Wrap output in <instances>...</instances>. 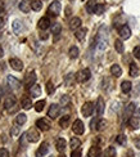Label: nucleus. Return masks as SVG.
<instances>
[{
	"label": "nucleus",
	"instance_id": "obj_1",
	"mask_svg": "<svg viewBox=\"0 0 140 157\" xmlns=\"http://www.w3.org/2000/svg\"><path fill=\"white\" fill-rule=\"evenodd\" d=\"M107 43H108V36H107V27L102 26L100 30H99V34L96 37V44L99 50H104L107 48Z\"/></svg>",
	"mask_w": 140,
	"mask_h": 157
},
{
	"label": "nucleus",
	"instance_id": "obj_2",
	"mask_svg": "<svg viewBox=\"0 0 140 157\" xmlns=\"http://www.w3.org/2000/svg\"><path fill=\"white\" fill-rule=\"evenodd\" d=\"M91 77V72L89 68H84V70H80L76 74L75 78L77 82H86Z\"/></svg>",
	"mask_w": 140,
	"mask_h": 157
},
{
	"label": "nucleus",
	"instance_id": "obj_3",
	"mask_svg": "<svg viewBox=\"0 0 140 157\" xmlns=\"http://www.w3.org/2000/svg\"><path fill=\"white\" fill-rule=\"evenodd\" d=\"M61 10H62V5L58 0H54V2L49 5V9H48V12L51 16H58L59 13H61Z\"/></svg>",
	"mask_w": 140,
	"mask_h": 157
},
{
	"label": "nucleus",
	"instance_id": "obj_4",
	"mask_svg": "<svg viewBox=\"0 0 140 157\" xmlns=\"http://www.w3.org/2000/svg\"><path fill=\"white\" fill-rule=\"evenodd\" d=\"M16 106H17L16 98L13 97V95L6 97V99H5V102H4V107L8 109L9 112H12V111H14V109H16Z\"/></svg>",
	"mask_w": 140,
	"mask_h": 157
},
{
	"label": "nucleus",
	"instance_id": "obj_5",
	"mask_svg": "<svg viewBox=\"0 0 140 157\" xmlns=\"http://www.w3.org/2000/svg\"><path fill=\"white\" fill-rule=\"evenodd\" d=\"M26 136H27V140L31 142V143H36V142H39V139H40L39 132H37L36 129H34V128H31L28 132L26 133Z\"/></svg>",
	"mask_w": 140,
	"mask_h": 157
},
{
	"label": "nucleus",
	"instance_id": "obj_6",
	"mask_svg": "<svg viewBox=\"0 0 140 157\" xmlns=\"http://www.w3.org/2000/svg\"><path fill=\"white\" fill-rule=\"evenodd\" d=\"M72 130H73V133H75L76 135L84 134V132H85L84 122H82L81 120H76L75 122H73V125H72Z\"/></svg>",
	"mask_w": 140,
	"mask_h": 157
},
{
	"label": "nucleus",
	"instance_id": "obj_7",
	"mask_svg": "<svg viewBox=\"0 0 140 157\" xmlns=\"http://www.w3.org/2000/svg\"><path fill=\"white\" fill-rule=\"evenodd\" d=\"M81 112L85 117H90L93 115V112H94V104H93L91 102H86L81 108Z\"/></svg>",
	"mask_w": 140,
	"mask_h": 157
},
{
	"label": "nucleus",
	"instance_id": "obj_8",
	"mask_svg": "<svg viewBox=\"0 0 140 157\" xmlns=\"http://www.w3.org/2000/svg\"><path fill=\"white\" fill-rule=\"evenodd\" d=\"M25 85L27 88H32L36 84V74L35 72H28L25 77Z\"/></svg>",
	"mask_w": 140,
	"mask_h": 157
},
{
	"label": "nucleus",
	"instance_id": "obj_9",
	"mask_svg": "<svg viewBox=\"0 0 140 157\" xmlns=\"http://www.w3.org/2000/svg\"><path fill=\"white\" fill-rule=\"evenodd\" d=\"M12 29H13V32H14L16 35H21L25 31V26L19 19H16V21L12 23Z\"/></svg>",
	"mask_w": 140,
	"mask_h": 157
},
{
	"label": "nucleus",
	"instance_id": "obj_10",
	"mask_svg": "<svg viewBox=\"0 0 140 157\" xmlns=\"http://www.w3.org/2000/svg\"><path fill=\"white\" fill-rule=\"evenodd\" d=\"M118 34H119V36H121V39L127 40V39H130V36H131V30H130V27L127 25H123L122 27H119Z\"/></svg>",
	"mask_w": 140,
	"mask_h": 157
},
{
	"label": "nucleus",
	"instance_id": "obj_11",
	"mask_svg": "<svg viewBox=\"0 0 140 157\" xmlns=\"http://www.w3.org/2000/svg\"><path fill=\"white\" fill-rule=\"evenodd\" d=\"M9 64H10V67L13 70H16V71H22L23 70V62L21 59H18V58H10Z\"/></svg>",
	"mask_w": 140,
	"mask_h": 157
},
{
	"label": "nucleus",
	"instance_id": "obj_12",
	"mask_svg": "<svg viewBox=\"0 0 140 157\" xmlns=\"http://www.w3.org/2000/svg\"><path fill=\"white\" fill-rule=\"evenodd\" d=\"M6 82H8L9 88H12V89H19L21 88V81H19L18 78H16L14 76H8L6 77Z\"/></svg>",
	"mask_w": 140,
	"mask_h": 157
},
{
	"label": "nucleus",
	"instance_id": "obj_13",
	"mask_svg": "<svg viewBox=\"0 0 140 157\" xmlns=\"http://www.w3.org/2000/svg\"><path fill=\"white\" fill-rule=\"evenodd\" d=\"M36 126L40 130H43V132H48V130L50 129V122L46 119H39L36 121Z\"/></svg>",
	"mask_w": 140,
	"mask_h": 157
},
{
	"label": "nucleus",
	"instance_id": "obj_14",
	"mask_svg": "<svg viewBox=\"0 0 140 157\" xmlns=\"http://www.w3.org/2000/svg\"><path fill=\"white\" fill-rule=\"evenodd\" d=\"M59 106L58 104H55V103H53L51 106H50V108H49V111H48V116L50 117V119H55V117L59 115Z\"/></svg>",
	"mask_w": 140,
	"mask_h": 157
},
{
	"label": "nucleus",
	"instance_id": "obj_15",
	"mask_svg": "<svg viewBox=\"0 0 140 157\" xmlns=\"http://www.w3.org/2000/svg\"><path fill=\"white\" fill-rule=\"evenodd\" d=\"M18 8L23 13H28L31 10V2H28V0H21L18 4Z\"/></svg>",
	"mask_w": 140,
	"mask_h": 157
},
{
	"label": "nucleus",
	"instance_id": "obj_16",
	"mask_svg": "<svg viewBox=\"0 0 140 157\" xmlns=\"http://www.w3.org/2000/svg\"><path fill=\"white\" fill-rule=\"evenodd\" d=\"M55 147H57V151L63 153L66 151V148H67V143H66V139L63 138H58L57 142H55Z\"/></svg>",
	"mask_w": 140,
	"mask_h": 157
},
{
	"label": "nucleus",
	"instance_id": "obj_17",
	"mask_svg": "<svg viewBox=\"0 0 140 157\" xmlns=\"http://www.w3.org/2000/svg\"><path fill=\"white\" fill-rule=\"evenodd\" d=\"M49 151V144L46 142H44L41 146H40V148L36 151V157H44L46 153H48Z\"/></svg>",
	"mask_w": 140,
	"mask_h": 157
},
{
	"label": "nucleus",
	"instance_id": "obj_18",
	"mask_svg": "<svg viewBox=\"0 0 140 157\" xmlns=\"http://www.w3.org/2000/svg\"><path fill=\"white\" fill-rule=\"evenodd\" d=\"M104 109H105L104 101H103L102 97H99V98H98V103H96V112H98V116H103Z\"/></svg>",
	"mask_w": 140,
	"mask_h": 157
},
{
	"label": "nucleus",
	"instance_id": "obj_19",
	"mask_svg": "<svg viewBox=\"0 0 140 157\" xmlns=\"http://www.w3.org/2000/svg\"><path fill=\"white\" fill-rule=\"evenodd\" d=\"M39 29L40 30H46V29H49L50 27V21H49V18L48 17H43L41 19H40V21H39Z\"/></svg>",
	"mask_w": 140,
	"mask_h": 157
},
{
	"label": "nucleus",
	"instance_id": "obj_20",
	"mask_svg": "<svg viewBox=\"0 0 140 157\" xmlns=\"http://www.w3.org/2000/svg\"><path fill=\"white\" fill-rule=\"evenodd\" d=\"M86 34H88V29L82 27V29H78V30H76V34H75V36H76V39H77L78 41H84V39H85Z\"/></svg>",
	"mask_w": 140,
	"mask_h": 157
},
{
	"label": "nucleus",
	"instance_id": "obj_21",
	"mask_svg": "<svg viewBox=\"0 0 140 157\" xmlns=\"http://www.w3.org/2000/svg\"><path fill=\"white\" fill-rule=\"evenodd\" d=\"M134 112H135V103H129L125 108V117L130 119V116H132Z\"/></svg>",
	"mask_w": 140,
	"mask_h": 157
},
{
	"label": "nucleus",
	"instance_id": "obj_22",
	"mask_svg": "<svg viewBox=\"0 0 140 157\" xmlns=\"http://www.w3.org/2000/svg\"><path fill=\"white\" fill-rule=\"evenodd\" d=\"M30 94L32 95V98H37L41 95V88H40V85L35 84L32 88H30Z\"/></svg>",
	"mask_w": 140,
	"mask_h": 157
},
{
	"label": "nucleus",
	"instance_id": "obj_23",
	"mask_svg": "<svg viewBox=\"0 0 140 157\" xmlns=\"http://www.w3.org/2000/svg\"><path fill=\"white\" fill-rule=\"evenodd\" d=\"M98 3L94 2V0H90V2L86 3V12L90 13V14H94L95 13V8H96Z\"/></svg>",
	"mask_w": 140,
	"mask_h": 157
},
{
	"label": "nucleus",
	"instance_id": "obj_24",
	"mask_svg": "<svg viewBox=\"0 0 140 157\" xmlns=\"http://www.w3.org/2000/svg\"><path fill=\"white\" fill-rule=\"evenodd\" d=\"M80 26H81V19L78 17H73L70 22V27L72 30H77V29H80Z\"/></svg>",
	"mask_w": 140,
	"mask_h": 157
},
{
	"label": "nucleus",
	"instance_id": "obj_25",
	"mask_svg": "<svg viewBox=\"0 0 140 157\" xmlns=\"http://www.w3.org/2000/svg\"><path fill=\"white\" fill-rule=\"evenodd\" d=\"M111 74L115 76V77H119L122 75V70L121 67L118 66V64H112V67H111Z\"/></svg>",
	"mask_w": 140,
	"mask_h": 157
},
{
	"label": "nucleus",
	"instance_id": "obj_26",
	"mask_svg": "<svg viewBox=\"0 0 140 157\" xmlns=\"http://www.w3.org/2000/svg\"><path fill=\"white\" fill-rule=\"evenodd\" d=\"M129 126H130L131 129H134V130L139 129L140 121H139L138 117H130V119H129Z\"/></svg>",
	"mask_w": 140,
	"mask_h": 157
},
{
	"label": "nucleus",
	"instance_id": "obj_27",
	"mask_svg": "<svg viewBox=\"0 0 140 157\" xmlns=\"http://www.w3.org/2000/svg\"><path fill=\"white\" fill-rule=\"evenodd\" d=\"M31 9L35 10V12H39L43 9V2H40V0H34V2H31Z\"/></svg>",
	"mask_w": 140,
	"mask_h": 157
},
{
	"label": "nucleus",
	"instance_id": "obj_28",
	"mask_svg": "<svg viewBox=\"0 0 140 157\" xmlns=\"http://www.w3.org/2000/svg\"><path fill=\"white\" fill-rule=\"evenodd\" d=\"M70 120H71V116L70 115H66V116H63L61 120H59V125H61V128H63V129H66L68 126V124H70Z\"/></svg>",
	"mask_w": 140,
	"mask_h": 157
},
{
	"label": "nucleus",
	"instance_id": "obj_29",
	"mask_svg": "<svg viewBox=\"0 0 140 157\" xmlns=\"http://www.w3.org/2000/svg\"><path fill=\"white\" fill-rule=\"evenodd\" d=\"M131 88H132V84L130 82V81H122V84H121V90L123 91V93H130L131 91Z\"/></svg>",
	"mask_w": 140,
	"mask_h": 157
},
{
	"label": "nucleus",
	"instance_id": "obj_30",
	"mask_svg": "<svg viewBox=\"0 0 140 157\" xmlns=\"http://www.w3.org/2000/svg\"><path fill=\"white\" fill-rule=\"evenodd\" d=\"M21 104H22V107H23L25 109H30V108L32 107V101L30 99V98L25 97V98H22V101H21Z\"/></svg>",
	"mask_w": 140,
	"mask_h": 157
},
{
	"label": "nucleus",
	"instance_id": "obj_31",
	"mask_svg": "<svg viewBox=\"0 0 140 157\" xmlns=\"http://www.w3.org/2000/svg\"><path fill=\"white\" fill-rule=\"evenodd\" d=\"M61 31H62V26H61V23L55 22V23H53V25H51V34L59 35V34H61Z\"/></svg>",
	"mask_w": 140,
	"mask_h": 157
},
{
	"label": "nucleus",
	"instance_id": "obj_32",
	"mask_svg": "<svg viewBox=\"0 0 140 157\" xmlns=\"http://www.w3.org/2000/svg\"><path fill=\"white\" fill-rule=\"evenodd\" d=\"M26 121H27V116H26L25 113H18L17 115L16 122L18 124V125H23V124H26Z\"/></svg>",
	"mask_w": 140,
	"mask_h": 157
},
{
	"label": "nucleus",
	"instance_id": "obj_33",
	"mask_svg": "<svg viewBox=\"0 0 140 157\" xmlns=\"http://www.w3.org/2000/svg\"><path fill=\"white\" fill-rule=\"evenodd\" d=\"M130 76H132V77H136L138 75H139V67L136 66L135 63H131L130 64Z\"/></svg>",
	"mask_w": 140,
	"mask_h": 157
},
{
	"label": "nucleus",
	"instance_id": "obj_34",
	"mask_svg": "<svg viewBox=\"0 0 140 157\" xmlns=\"http://www.w3.org/2000/svg\"><path fill=\"white\" fill-rule=\"evenodd\" d=\"M70 146L72 148V151L73 149H77V148H80V146H81V140H80L78 138H72L71 142H70Z\"/></svg>",
	"mask_w": 140,
	"mask_h": 157
},
{
	"label": "nucleus",
	"instance_id": "obj_35",
	"mask_svg": "<svg viewBox=\"0 0 140 157\" xmlns=\"http://www.w3.org/2000/svg\"><path fill=\"white\" fill-rule=\"evenodd\" d=\"M68 54H70V57L71 58H77L78 57V54H80V50H78V48L77 47H71L70 48V52H68Z\"/></svg>",
	"mask_w": 140,
	"mask_h": 157
},
{
	"label": "nucleus",
	"instance_id": "obj_36",
	"mask_svg": "<svg viewBox=\"0 0 140 157\" xmlns=\"http://www.w3.org/2000/svg\"><path fill=\"white\" fill-rule=\"evenodd\" d=\"M99 153H100V149H99V147H91V148L89 149L88 156H89V157H98Z\"/></svg>",
	"mask_w": 140,
	"mask_h": 157
},
{
	"label": "nucleus",
	"instance_id": "obj_37",
	"mask_svg": "<svg viewBox=\"0 0 140 157\" xmlns=\"http://www.w3.org/2000/svg\"><path fill=\"white\" fill-rule=\"evenodd\" d=\"M115 48H116V50L118 52V53H123L125 45H123V43H122L121 40H116V41H115Z\"/></svg>",
	"mask_w": 140,
	"mask_h": 157
},
{
	"label": "nucleus",
	"instance_id": "obj_38",
	"mask_svg": "<svg viewBox=\"0 0 140 157\" xmlns=\"http://www.w3.org/2000/svg\"><path fill=\"white\" fill-rule=\"evenodd\" d=\"M104 156L105 157H116V149L115 147H108L105 149V152H104Z\"/></svg>",
	"mask_w": 140,
	"mask_h": 157
},
{
	"label": "nucleus",
	"instance_id": "obj_39",
	"mask_svg": "<svg viewBox=\"0 0 140 157\" xmlns=\"http://www.w3.org/2000/svg\"><path fill=\"white\" fill-rule=\"evenodd\" d=\"M105 126H107V121L102 119V120H99V121L96 122V128H95V129L99 130V132H102V130H104Z\"/></svg>",
	"mask_w": 140,
	"mask_h": 157
},
{
	"label": "nucleus",
	"instance_id": "obj_40",
	"mask_svg": "<svg viewBox=\"0 0 140 157\" xmlns=\"http://www.w3.org/2000/svg\"><path fill=\"white\" fill-rule=\"evenodd\" d=\"M44 107H45V101H39V102L35 104L36 112H41V111L44 109Z\"/></svg>",
	"mask_w": 140,
	"mask_h": 157
},
{
	"label": "nucleus",
	"instance_id": "obj_41",
	"mask_svg": "<svg viewBox=\"0 0 140 157\" xmlns=\"http://www.w3.org/2000/svg\"><path fill=\"white\" fill-rule=\"evenodd\" d=\"M116 142L118 143L119 146H125V144H126V142H127V139H126V136H125V135L121 134V135H118L117 138H116Z\"/></svg>",
	"mask_w": 140,
	"mask_h": 157
},
{
	"label": "nucleus",
	"instance_id": "obj_42",
	"mask_svg": "<svg viewBox=\"0 0 140 157\" xmlns=\"http://www.w3.org/2000/svg\"><path fill=\"white\" fill-rule=\"evenodd\" d=\"M104 9H105V6H104L103 4H98V5H96V8H95V13H94V14H98V16L103 14V13H104Z\"/></svg>",
	"mask_w": 140,
	"mask_h": 157
},
{
	"label": "nucleus",
	"instance_id": "obj_43",
	"mask_svg": "<svg viewBox=\"0 0 140 157\" xmlns=\"http://www.w3.org/2000/svg\"><path fill=\"white\" fill-rule=\"evenodd\" d=\"M46 93H48V94L54 93V85H53L51 81H48V84H46Z\"/></svg>",
	"mask_w": 140,
	"mask_h": 157
},
{
	"label": "nucleus",
	"instance_id": "obj_44",
	"mask_svg": "<svg viewBox=\"0 0 140 157\" xmlns=\"http://www.w3.org/2000/svg\"><path fill=\"white\" fill-rule=\"evenodd\" d=\"M71 157H81V149H80V148L73 149L72 153H71Z\"/></svg>",
	"mask_w": 140,
	"mask_h": 157
},
{
	"label": "nucleus",
	"instance_id": "obj_45",
	"mask_svg": "<svg viewBox=\"0 0 140 157\" xmlns=\"http://www.w3.org/2000/svg\"><path fill=\"white\" fill-rule=\"evenodd\" d=\"M70 103V97L68 95H63L61 98V104H63V106H66V104Z\"/></svg>",
	"mask_w": 140,
	"mask_h": 157
},
{
	"label": "nucleus",
	"instance_id": "obj_46",
	"mask_svg": "<svg viewBox=\"0 0 140 157\" xmlns=\"http://www.w3.org/2000/svg\"><path fill=\"white\" fill-rule=\"evenodd\" d=\"M0 157H9V152L6 148H0Z\"/></svg>",
	"mask_w": 140,
	"mask_h": 157
},
{
	"label": "nucleus",
	"instance_id": "obj_47",
	"mask_svg": "<svg viewBox=\"0 0 140 157\" xmlns=\"http://www.w3.org/2000/svg\"><path fill=\"white\" fill-rule=\"evenodd\" d=\"M134 56L138 58V59H140V47H135L134 48Z\"/></svg>",
	"mask_w": 140,
	"mask_h": 157
},
{
	"label": "nucleus",
	"instance_id": "obj_48",
	"mask_svg": "<svg viewBox=\"0 0 140 157\" xmlns=\"http://www.w3.org/2000/svg\"><path fill=\"white\" fill-rule=\"evenodd\" d=\"M4 26H5V22H4V19L0 17V30H3L4 29Z\"/></svg>",
	"mask_w": 140,
	"mask_h": 157
},
{
	"label": "nucleus",
	"instance_id": "obj_49",
	"mask_svg": "<svg viewBox=\"0 0 140 157\" xmlns=\"http://www.w3.org/2000/svg\"><path fill=\"white\" fill-rule=\"evenodd\" d=\"M48 37H49V36H48V34H45V32H44V34L40 35V39H41V40H46Z\"/></svg>",
	"mask_w": 140,
	"mask_h": 157
},
{
	"label": "nucleus",
	"instance_id": "obj_50",
	"mask_svg": "<svg viewBox=\"0 0 140 157\" xmlns=\"http://www.w3.org/2000/svg\"><path fill=\"white\" fill-rule=\"evenodd\" d=\"M135 146H136V148H139V149H140V138L135 139Z\"/></svg>",
	"mask_w": 140,
	"mask_h": 157
},
{
	"label": "nucleus",
	"instance_id": "obj_51",
	"mask_svg": "<svg viewBox=\"0 0 140 157\" xmlns=\"http://www.w3.org/2000/svg\"><path fill=\"white\" fill-rule=\"evenodd\" d=\"M4 13V5H3V3H0V14H3Z\"/></svg>",
	"mask_w": 140,
	"mask_h": 157
},
{
	"label": "nucleus",
	"instance_id": "obj_52",
	"mask_svg": "<svg viewBox=\"0 0 140 157\" xmlns=\"http://www.w3.org/2000/svg\"><path fill=\"white\" fill-rule=\"evenodd\" d=\"M10 133H12V135H16V134L18 133V129H17V128H14V129H13V130H12V132H10Z\"/></svg>",
	"mask_w": 140,
	"mask_h": 157
},
{
	"label": "nucleus",
	"instance_id": "obj_53",
	"mask_svg": "<svg viewBox=\"0 0 140 157\" xmlns=\"http://www.w3.org/2000/svg\"><path fill=\"white\" fill-rule=\"evenodd\" d=\"M135 115H136V116H138V119H139V120H140V108H138V109H136V111H135Z\"/></svg>",
	"mask_w": 140,
	"mask_h": 157
},
{
	"label": "nucleus",
	"instance_id": "obj_54",
	"mask_svg": "<svg viewBox=\"0 0 140 157\" xmlns=\"http://www.w3.org/2000/svg\"><path fill=\"white\" fill-rule=\"evenodd\" d=\"M3 56H4V52H3V49H2V48H0V58H2Z\"/></svg>",
	"mask_w": 140,
	"mask_h": 157
},
{
	"label": "nucleus",
	"instance_id": "obj_55",
	"mask_svg": "<svg viewBox=\"0 0 140 157\" xmlns=\"http://www.w3.org/2000/svg\"><path fill=\"white\" fill-rule=\"evenodd\" d=\"M58 157H66V156H64V155H59Z\"/></svg>",
	"mask_w": 140,
	"mask_h": 157
},
{
	"label": "nucleus",
	"instance_id": "obj_56",
	"mask_svg": "<svg viewBox=\"0 0 140 157\" xmlns=\"http://www.w3.org/2000/svg\"><path fill=\"white\" fill-rule=\"evenodd\" d=\"M0 97H2V95H0Z\"/></svg>",
	"mask_w": 140,
	"mask_h": 157
},
{
	"label": "nucleus",
	"instance_id": "obj_57",
	"mask_svg": "<svg viewBox=\"0 0 140 157\" xmlns=\"http://www.w3.org/2000/svg\"><path fill=\"white\" fill-rule=\"evenodd\" d=\"M71 2H72V0H71Z\"/></svg>",
	"mask_w": 140,
	"mask_h": 157
}]
</instances>
